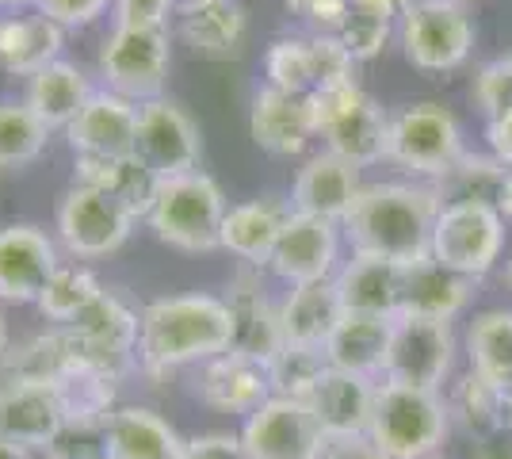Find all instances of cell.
<instances>
[{
  "label": "cell",
  "mask_w": 512,
  "mask_h": 459,
  "mask_svg": "<svg viewBox=\"0 0 512 459\" xmlns=\"http://www.w3.org/2000/svg\"><path fill=\"white\" fill-rule=\"evenodd\" d=\"M363 192L360 169L329 150L310 153L291 184V207L302 215H318L329 222H344L352 215Z\"/></svg>",
  "instance_id": "d6986e66"
},
{
  "label": "cell",
  "mask_w": 512,
  "mask_h": 459,
  "mask_svg": "<svg viewBox=\"0 0 512 459\" xmlns=\"http://www.w3.org/2000/svg\"><path fill=\"white\" fill-rule=\"evenodd\" d=\"M470 372L512 394V306L482 310L467 329Z\"/></svg>",
  "instance_id": "836d02e7"
},
{
  "label": "cell",
  "mask_w": 512,
  "mask_h": 459,
  "mask_svg": "<svg viewBox=\"0 0 512 459\" xmlns=\"http://www.w3.org/2000/svg\"><path fill=\"white\" fill-rule=\"evenodd\" d=\"M172 12H180V0H111L119 27H169Z\"/></svg>",
  "instance_id": "f6af8a7d"
},
{
  "label": "cell",
  "mask_w": 512,
  "mask_h": 459,
  "mask_svg": "<svg viewBox=\"0 0 512 459\" xmlns=\"http://www.w3.org/2000/svg\"><path fill=\"white\" fill-rule=\"evenodd\" d=\"M107 459H180L184 437L150 406H115L104 421Z\"/></svg>",
  "instance_id": "4316f807"
},
{
  "label": "cell",
  "mask_w": 512,
  "mask_h": 459,
  "mask_svg": "<svg viewBox=\"0 0 512 459\" xmlns=\"http://www.w3.org/2000/svg\"><path fill=\"white\" fill-rule=\"evenodd\" d=\"M497 211H501V219L512 222V173H505L501 180V192H497V203H493Z\"/></svg>",
  "instance_id": "f5cc1de1"
},
{
  "label": "cell",
  "mask_w": 512,
  "mask_h": 459,
  "mask_svg": "<svg viewBox=\"0 0 512 459\" xmlns=\"http://www.w3.org/2000/svg\"><path fill=\"white\" fill-rule=\"evenodd\" d=\"M264 77L268 88L291 92V96H310L318 92V62H314V43L302 35H279L264 50Z\"/></svg>",
  "instance_id": "8d00e7d4"
},
{
  "label": "cell",
  "mask_w": 512,
  "mask_h": 459,
  "mask_svg": "<svg viewBox=\"0 0 512 459\" xmlns=\"http://www.w3.org/2000/svg\"><path fill=\"white\" fill-rule=\"evenodd\" d=\"M451 417L440 391H417L383 379L375 391V410L367 437L383 448L386 459H428L440 452Z\"/></svg>",
  "instance_id": "277c9868"
},
{
  "label": "cell",
  "mask_w": 512,
  "mask_h": 459,
  "mask_svg": "<svg viewBox=\"0 0 512 459\" xmlns=\"http://www.w3.org/2000/svg\"><path fill=\"white\" fill-rule=\"evenodd\" d=\"M314 104V123L325 150L344 157L356 169H371L386 161V131H390V115L379 108V100L360 85V81H344L310 92Z\"/></svg>",
  "instance_id": "5b68a950"
},
{
  "label": "cell",
  "mask_w": 512,
  "mask_h": 459,
  "mask_svg": "<svg viewBox=\"0 0 512 459\" xmlns=\"http://www.w3.org/2000/svg\"><path fill=\"white\" fill-rule=\"evenodd\" d=\"M69 341L73 356L81 364H92L100 372L127 379L138 372V333H142V310L130 306L119 291H100L88 310H81L69 326H58Z\"/></svg>",
  "instance_id": "8992f818"
},
{
  "label": "cell",
  "mask_w": 512,
  "mask_h": 459,
  "mask_svg": "<svg viewBox=\"0 0 512 459\" xmlns=\"http://www.w3.org/2000/svg\"><path fill=\"white\" fill-rule=\"evenodd\" d=\"M390 31H394V23H390V20H379V16H367V12L348 8V12H344V20H341V27H337L333 35L348 46V54H352L356 62H371L375 54H383Z\"/></svg>",
  "instance_id": "60d3db41"
},
{
  "label": "cell",
  "mask_w": 512,
  "mask_h": 459,
  "mask_svg": "<svg viewBox=\"0 0 512 459\" xmlns=\"http://www.w3.org/2000/svg\"><path fill=\"white\" fill-rule=\"evenodd\" d=\"M69 425L58 383L31 375L0 379V440L20 444L27 452H46Z\"/></svg>",
  "instance_id": "4fadbf2b"
},
{
  "label": "cell",
  "mask_w": 512,
  "mask_h": 459,
  "mask_svg": "<svg viewBox=\"0 0 512 459\" xmlns=\"http://www.w3.org/2000/svg\"><path fill=\"white\" fill-rule=\"evenodd\" d=\"M234 345V318L222 295L188 291L165 295L142 306L138 333V372L169 379L180 368H199Z\"/></svg>",
  "instance_id": "6da1fadb"
},
{
  "label": "cell",
  "mask_w": 512,
  "mask_h": 459,
  "mask_svg": "<svg viewBox=\"0 0 512 459\" xmlns=\"http://www.w3.org/2000/svg\"><path fill=\"white\" fill-rule=\"evenodd\" d=\"M180 4L195 8V4H241V0H180Z\"/></svg>",
  "instance_id": "6f0895ef"
},
{
  "label": "cell",
  "mask_w": 512,
  "mask_h": 459,
  "mask_svg": "<svg viewBox=\"0 0 512 459\" xmlns=\"http://www.w3.org/2000/svg\"><path fill=\"white\" fill-rule=\"evenodd\" d=\"M226 211L230 207H226L218 180L195 169V173L157 180L146 226L153 230V238L180 253H214V249H222Z\"/></svg>",
  "instance_id": "3957f363"
},
{
  "label": "cell",
  "mask_w": 512,
  "mask_h": 459,
  "mask_svg": "<svg viewBox=\"0 0 512 459\" xmlns=\"http://www.w3.org/2000/svg\"><path fill=\"white\" fill-rule=\"evenodd\" d=\"M291 12H299L302 20H310L318 31H337L348 12V0H283Z\"/></svg>",
  "instance_id": "c3c4849f"
},
{
  "label": "cell",
  "mask_w": 512,
  "mask_h": 459,
  "mask_svg": "<svg viewBox=\"0 0 512 459\" xmlns=\"http://www.w3.org/2000/svg\"><path fill=\"white\" fill-rule=\"evenodd\" d=\"M46 459H107L104 425L92 421H69L62 437L46 448Z\"/></svg>",
  "instance_id": "7bdbcfd3"
},
{
  "label": "cell",
  "mask_w": 512,
  "mask_h": 459,
  "mask_svg": "<svg viewBox=\"0 0 512 459\" xmlns=\"http://www.w3.org/2000/svg\"><path fill=\"white\" fill-rule=\"evenodd\" d=\"M62 268V245L35 222L0 226V303L35 306L54 272Z\"/></svg>",
  "instance_id": "e0dca14e"
},
{
  "label": "cell",
  "mask_w": 512,
  "mask_h": 459,
  "mask_svg": "<svg viewBox=\"0 0 512 459\" xmlns=\"http://www.w3.org/2000/svg\"><path fill=\"white\" fill-rule=\"evenodd\" d=\"M241 444L249 459H318L325 433L306 402L272 394L241 421Z\"/></svg>",
  "instance_id": "2e32d148"
},
{
  "label": "cell",
  "mask_w": 512,
  "mask_h": 459,
  "mask_svg": "<svg viewBox=\"0 0 512 459\" xmlns=\"http://www.w3.org/2000/svg\"><path fill=\"white\" fill-rule=\"evenodd\" d=\"M249 134L272 157H299L318 138L310 96H291L279 88H260L249 108Z\"/></svg>",
  "instance_id": "44dd1931"
},
{
  "label": "cell",
  "mask_w": 512,
  "mask_h": 459,
  "mask_svg": "<svg viewBox=\"0 0 512 459\" xmlns=\"http://www.w3.org/2000/svg\"><path fill=\"white\" fill-rule=\"evenodd\" d=\"M134 226H138V215L123 199L96 188H81V184H69L54 211L58 245L73 261H104L111 253H119L134 234Z\"/></svg>",
  "instance_id": "ba28073f"
},
{
  "label": "cell",
  "mask_w": 512,
  "mask_h": 459,
  "mask_svg": "<svg viewBox=\"0 0 512 459\" xmlns=\"http://www.w3.org/2000/svg\"><path fill=\"white\" fill-rule=\"evenodd\" d=\"M69 150L73 157H134L138 138V104L96 88L85 111L69 123Z\"/></svg>",
  "instance_id": "ffe728a7"
},
{
  "label": "cell",
  "mask_w": 512,
  "mask_h": 459,
  "mask_svg": "<svg viewBox=\"0 0 512 459\" xmlns=\"http://www.w3.org/2000/svg\"><path fill=\"white\" fill-rule=\"evenodd\" d=\"M398 39L409 66L421 73H451L474 50V23L455 0H409L398 23Z\"/></svg>",
  "instance_id": "30bf717a"
},
{
  "label": "cell",
  "mask_w": 512,
  "mask_h": 459,
  "mask_svg": "<svg viewBox=\"0 0 512 459\" xmlns=\"http://www.w3.org/2000/svg\"><path fill=\"white\" fill-rule=\"evenodd\" d=\"M134 157L150 169L157 180L184 176L199 169L203 157V138L199 123L176 100L161 96L150 104H138V138H134Z\"/></svg>",
  "instance_id": "7c38bea8"
},
{
  "label": "cell",
  "mask_w": 512,
  "mask_h": 459,
  "mask_svg": "<svg viewBox=\"0 0 512 459\" xmlns=\"http://www.w3.org/2000/svg\"><path fill=\"white\" fill-rule=\"evenodd\" d=\"M318 459H386V456L367 433H356V437H325Z\"/></svg>",
  "instance_id": "681fc988"
},
{
  "label": "cell",
  "mask_w": 512,
  "mask_h": 459,
  "mask_svg": "<svg viewBox=\"0 0 512 459\" xmlns=\"http://www.w3.org/2000/svg\"><path fill=\"white\" fill-rule=\"evenodd\" d=\"M509 425H512V394H509Z\"/></svg>",
  "instance_id": "91938a15"
},
{
  "label": "cell",
  "mask_w": 512,
  "mask_h": 459,
  "mask_svg": "<svg viewBox=\"0 0 512 459\" xmlns=\"http://www.w3.org/2000/svg\"><path fill=\"white\" fill-rule=\"evenodd\" d=\"M428 459H444V456H440V452H436V456H428Z\"/></svg>",
  "instance_id": "6125c7cd"
},
{
  "label": "cell",
  "mask_w": 512,
  "mask_h": 459,
  "mask_svg": "<svg viewBox=\"0 0 512 459\" xmlns=\"http://www.w3.org/2000/svg\"><path fill=\"white\" fill-rule=\"evenodd\" d=\"M505 249V219L493 203H444L432 230V257L463 272L470 280H482L493 272Z\"/></svg>",
  "instance_id": "8fae6325"
},
{
  "label": "cell",
  "mask_w": 512,
  "mask_h": 459,
  "mask_svg": "<svg viewBox=\"0 0 512 459\" xmlns=\"http://www.w3.org/2000/svg\"><path fill=\"white\" fill-rule=\"evenodd\" d=\"M474 295V280L440 264L432 253L406 264V291H402V314L398 318H436L451 322L463 314Z\"/></svg>",
  "instance_id": "484cf974"
},
{
  "label": "cell",
  "mask_w": 512,
  "mask_h": 459,
  "mask_svg": "<svg viewBox=\"0 0 512 459\" xmlns=\"http://www.w3.org/2000/svg\"><path fill=\"white\" fill-rule=\"evenodd\" d=\"M390 337H394V318L348 314V310H344V318L337 322V329L329 333V341H325V360H329V368L379 379V375L386 372Z\"/></svg>",
  "instance_id": "f1b7e54d"
},
{
  "label": "cell",
  "mask_w": 512,
  "mask_h": 459,
  "mask_svg": "<svg viewBox=\"0 0 512 459\" xmlns=\"http://www.w3.org/2000/svg\"><path fill=\"white\" fill-rule=\"evenodd\" d=\"M245 8L241 4H180V23L176 35L184 39V46L195 58H234L241 43H245Z\"/></svg>",
  "instance_id": "d6a6232c"
},
{
  "label": "cell",
  "mask_w": 512,
  "mask_h": 459,
  "mask_svg": "<svg viewBox=\"0 0 512 459\" xmlns=\"http://www.w3.org/2000/svg\"><path fill=\"white\" fill-rule=\"evenodd\" d=\"M455 4H463V8H467V4H470V0H455Z\"/></svg>",
  "instance_id": "94428289"
},
{
  "label": "cell",
  "mask_w": 512,
  "mask_h": 459,
  "mask_svg": "<svg viewBox=\"0 0 512 459\" xmlns=\"http://www.w3.org/2000/svg\"><path fill=\"white\" fill-rule=\"evenodd\" d=\"M341 306L348 314H375V318H398L402 314V291H406V264L352 253L333 276Z\"/></svg>",
  "instance_id": "603a6c76"
},
{
  "label": "cell",
  "mask_w": 512,
  "mask_h": 459,
  "mask_svg": "<svg viewBox=\"0 0 512 459\" xmlns=\"http://www.w3.org/2000/svg\"><path fill=\"white\" fill-rule=\"evenodd\" d=\"M470 459H512V425L497 429L493 437L474 440V456Z\"/></svg>",
  "instance_id": "816d5d0a"
},
{
  "label": "cell",
  "mask_w": 512,
  "mask_h": 459,
  "mask_svg": "<svg viewBox=\"0 0 512 459\" xmlns=\"http://www.w3.org/2000/svg\"><path fill=\"white\" fill-rule=\"evenodd\" d=\"M505 284H509V291H512V261L505 264Z\"/></svg>",
  "instance_id": "680465c9"
},
{
  "label": "cell",
  "mask_w": 512,
  "mask_h": 459,
  "mask_svg": "<svg viewBox=\"0 0 512 459\" xmlns=\"http://www.w3.org/2000/svg\"><path fill=\"white\" fill-rule=\"evenodd\" d=\"M455 364V333L451 322L436 318H394L390 356L383 379L406 383L417 391H440Z\"/></svg>",
  "instance_id": "9a60e30c"
},
{
  "label": "cell",
  "mask_w": 512,
  "mask_h": 459,
  "mask_svg": "<svg viewBox=\"0 0 512 459\" xmlns=\"http://www.w3.org/2000/svg\"><path fill=\"white\" fill-rule=\"evenodd\" d=\"M341 222L318 219V215H302L291 207V215L283 222L268 272L279 276L287 287L295 284H321L333 280L341 272Z\"/></svg>",
  "instance_id": "5bb4252c"
},
{
  "label": "cell",
  "mask_w": 512,
  "mask_h": 459,
  "mask_svg": "<svg viewBox=\"0 0 512 459\" xmlns=\"http://www.w3.org/2000/svg\"><path fill=\"white\" fill-rule=\"evenodd\" d=\"M0 379H4V375H0Z\"/></svg>",
  "instance_id": "be15d7a7"
},
{
  "label": "cell",
  "mask_w": 512,
  "mask_h": 459,
  "mask_svg": "<svg viewBox=\"0 0 512 459\" xmlns=\"http://www.w3.org/2000/svg\"><path fill=\"white\" fill-rule=\"evenodd\" d=\"M65 27L46 20L43 12L0 16V69L8 77H35L39 69L62 58Z\"/></svg>",
  "instance_id": "4dcf8cb0"
},
{
  "label": "cell",
  "mask_w": 512,
  "mask_h": 459,
  "mask_svg": "<svg viewBox=\"0 0 512 459\" xmlns=\"http://www.w3.org/2000/svg\"><path fill=\"white\" fill-rule=\"evenodd\" d=\"M0 459H35V452H27V448H20V444L0 440Z\"/></svg>",
  "instance_id": "db71d44e"
},
{
  "label": "cell",
  "mask_w": 512,
  "mask_h": 459,
  "mask_svg": "<svg viewBox=\"0 0 512 459\" xmlns=\"http://www.w3.org/2000/svg\"><path fill=\"white\" fill-rule=\"evenodd\" d=\"M107 8H111V0H35V12H43L46 20H54L65 31L96 23Z\"/></svg>",
  "instance_id": "bcb514c9"
},
{
  "label": "cell",
  "mask_w": 512,
  "mask_h": 459,
  "mask_svg": "<svg viewBox=\"0 0 512 459\" xmlns=\"http://www.w3.org/2000/svg\"><path fill=\"white\" fill-rule=\"evenodd\" d=\"M50 131L23 100H0V169H27L43 157Z\"/></svg>",
  "instance_id": "74e56055"
},
{
  "label": "cell",
  "mask_w": 512,
  "mask_h": 459,
  "mask_svg": "<svg viewBox=\"0 0 512 459\" xmlns=\"http://www.w3.org/2000/svg\"><path fill=\"white\" fill-rule=\"evenodd\" d=\"M92 81L88 73L77 62H50L46 69H39L31 81H27V92H23V104L43 119V127L50 134L54 131H69V123L85 111V104L92 100Z\"/></svg>",
  "instance_id": "f546056e"
},
{
  "label": "cell",
  "mask_w": 512,
  "mask_h": 459,
  "mask_svg": "<svg viewBox=\"0 0 512 459\" xmlns=\"http://www.w3.org/2000/svg\"><path fill=\"white\" fill-rule=\"evenodd\" d=\"M344 318L341 295L333 280L321 284H295L279 299V333L283 345H306V349H325L329 333Z\"/></svg>",
  "instance_id": "83f0119b"
},
{
  "label": "cell",
  "mask_w": 512,
  "mask_h": 459,
  "mask_svg": "<svg viewBox=\"0 0 512 459\" xmlns=\"http://www.w3.org/2000/svg\"><path fill=\"white\" fill-rule=\"evenodd\" d=\"M474 104L486 111V119L512 108V54L478 69V77H474Z\"/></svg>",
  "instance_id": "b9f144b4"
},
{
  "label": "cell",
  "mask_w": 512,
  "mask_h": 459,
  "mask_svg": "<svg viewBox=\"0 0 512 459\" xmlns=\"http://www.w3.org/2000/svg\"><path fill=\"white\" fill-rule=\"evenodd\" d=\"M222 299H226L230 318H234V345L230 349L268 364L283 349V333H279V303L268 295L256 268H241Z\"/></svg>",
  "instance_id": "7402d4cb"
},
{
  "label": "cell",
  "mask_w": 512,
  "mask_h": 459,
  "mask_svg": "<svg viewBox=\"0 0 512 459\" xmlns=\"http://www.w3.org/2000/svg\"><path fill=\"white\" fill-rule=\"evenodd\" d=\"M375 391H379V383L367 375L325 368L318 387L306 398V406L318 417L325 437H356V433H367V425H371Z\"/></svg>",
  "instance_id": "cb8c5ba5"
},
{
  "label": "cell",
  "mask_w": 512,
  "mask_h": 459,
  "mask_svg": "<svg viewBox=\"0 0 512 459\" xmlns=\"http://www.w3.org/2000/svg\"><path fill=\"white\" fill-rule=\"evenodd\" d=\"M448 417L463 425V433L474 440L493 437L497 429L509 425V394L501 387H493L490 379H482L478 372H463L448 391Z\"/></svg>",
  "instance_id": "e575fe53"
},
{
  "label": "cell",
  "mask_w": 512,
  "mask_h": 459,
  "mask_svg": "<svg viewBox=\"0 0 512 459\" xmlns=\"http://www.w3.org/2000/svg\"><path fill=\"white\" fill-rule=\"evenodd\" d=\"M329 360L325 349H306V345H283V349L268 360V375H272V391L283 398H299L306 402L310 391L318 387V379L325 375Z\"/></svg>",
  "instance_id": "ab89813d"
},
{
  "label": "cell",
  "mask_w": 512,
  "mask_h": 459,
  "mask_svg": "<svg viewBox=\"0 0 512 459\" xmlns=\"http://www.w3.org/2000/svg\"><path fill=\"white\" fill-rule=\"evenodd\" d=\"M8 349H12V341H8V322H4V314H0V364H4Z\"/></svg>",
  "instance_id": "9f6ffc18"
},
{
  "label": "cell",
  "mask_w": 512,
  "mask_h": 459,
  "mask_svg": "<svg viewBox=\"0 0 512 459\" xmlns=\"http://www.w3.org/2000/svg\"><path fill=\"white\" fill-rule=\"evenodd\" d=\"M272 394L276 391H272L268 364L237 349L199 364V372H195V398L218 414H234L241 421L256 414Z\"/></svg>",
  "instance_id": "ac0fdd59"
},
{
  "label": "cell",
  "mask_w": 512,
  "mask_h": 459,
  "mask_svg": "<svg viewBox=\"0 0 512 459\" xmlns=\"http://www.w3.org/2000/svg\"><path fill=\"white\" fill-rule=\"evenodd\" d=\"M287 215H291V203H283L279 196L234 203L222 219V249L245 268H268Z\"/></svg>",
  "instance_id": "d4e9b609"
},
{
  "label": "cell",
  "mask_w": 512,
  "mask_h": 459,
  "mask_svg": "<svg viewBox=\"0 0 512 459\" xmlns=\"http://www.w3.org/2000/svg\"><path fill=\"white\" fill-rule=\"evenodd\" d=\"M23 8H35V0H0V16H16Z\"/></svg>",
  "instance_id": "11a10c76"
},
{
  "label": "cell",
  "mask_w": 512,
  "mask_h": 459,
  "mask_svg": "<svg viewBox=\"0 0 512 459\" xmlns=\"http://www.w3.org/2000/svg\"><path fill=\"white\" fill-rule=\"evenodd\" d=\"M104 291V284L96 280V272L85 268L81 261H62V268L54 272V280L46 284V291L39 295V314L50 326H69L81 310H88V303Z\"/></svg>",
  "instance_id": "f35d334b"
},
{
  "label": "cell",
  "mask_w": 512,
  "mask_h": 459,
  "mask_svg": "<svg viewBox=\"0 0 512 459\" xmlns=\"http://www.w3.org/2000/svg\"><path fill=\"white\" fill-rule=\"evenodd\" d=\"M440 207L444 203L432 184H406V180L363 184L352 215L341 222L344 241L352 245V253L413 264L432 253V230Z\"/></svg>",
  "instance_id": "7a4b0ae2"
},
{
  "label": "cell",
  "mask_w": 512,
  "mask_h": 459,
  "mask_svg": "<svg viewBox=\"0 0 512 459\" xmlns=\"http://www.w3.org/2000/svg\"><path fill=\"white\" fill-rule=\"evenodd\" d=\"M459 119L444 104H406L390 115L386 161L402 173L436 184L463 157Z\"/></svg>",
  "instance_id": "52a82bcc"
},
{
  "label": "cell",
  "mask_w": 512,
  "mask_h": 459,
  "mask_svg": "<svg viewBox=\"0 0 512 459\" xmlns=\"http://www.w3.org/2000/svg\"><path fill=\"white\" fill-rule=\"evenodd\" d=\"M310 43H314V62H318V88L356 81V77H352L356 58L348 54V46H344L333 31H318V35H310Z\"/></svg>",
  "instance_id": "ee69618b"
},
{
  "label": "cell",
  "mask_w": 512,
  "mask_h": 459,
  "mask_svg": "<svg viewBox=\"0 0 512 459\" xmlns=\"http://www.w3.org/2000/svg\"><path fill=\"white\" fill-rule=\"evenodd\" d=\"M486 142H490V153L512 173V108L486 119Z\"/></svg>",
  "instance_id": "f907efd6"
},
{
  "label": "cell",
  "mask_w": 512,
  "mask_h": 459,
  "mask_svg": "<svg viewBox=\"0 0 512 459\" xmlns=\"http://www.w3.org/2000/svg\"><path fill=\"white\" fill-rule=\"evenodd\" d=\"M169 62V27H119L115 23L100 46L104 88L130 104H150L165 96Z\"/></svg>",
  "instance_id": "9c48e42d"
},
{
  "label": "cell",
  "mask_w": 512,
  "mask_h": 459,
  "mask_svg": "<svg viewBox=\"0 0 512 459\" xmlns=\"http://www.w3.org/2000/svg\"><path fill=\"white\" fill-rule=\"evenodd\" d=\"M505 173L509 169L493 153H463L432 188H436L440 203H467V199L470 203H497Z\"/></svg>",
  "instance_id": "d590c367"
},
{
  "label": "cell",
  "mask_w": 512,
  "mask_h": 459,
  "mask_svg": "<svg viewBox=\"0 0 512 459\" xmlns=\"http://www.w3.org/2000/svg\"><path fill=\"white\" fill-rule=\"evenodd\" d=\"M73 184L123 199L138 222H146L157 192V176L138 157H73Z\"/></svg>",
  "instance_id": "1f68e13d"
},
{
  "label": "cell",
  "mask_w": 512,
  "mask_h": 459,
  "mask_svg": "<svg viewBox=\"0 0 512 459\" xmlns=\"http://www.w3.org/2000/svg\"><path fill=\"white\" fill-rule=\"evenodd\" d=\"M180 459H249L241 433H199L184 440Z\"/></svg>",
  "instance_id": "7dc6e473"
}]
</instances>
